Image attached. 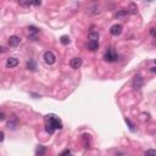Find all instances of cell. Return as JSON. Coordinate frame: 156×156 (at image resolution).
<instances>
[{
	"instance_id": "6da1fadb",
	"label": "cell",
	"mask_w": 156,
	"mask_h": 156,
	"mask_svg": "<svg viewBox=\"0 0 156 156\" xmlns=\"http://www.w3.org/2000/svg\"><path fill=\"white\" fill-rule=\"evenodd\" d=\"M44 121H45V130L49 134H53L55 130L62 129V127H64L62 121L56 115H54V114L46 115L45 118H44Z\"/></svg>"
},
{
	"instance_id": "7a4b0ae2",
	"label": "cell",
	"mask_w": 156,
	"mask_h": 156,
	"mask_svg": "<svg viewBox=\"0 0 156 156\" xmlns=\"http://www.w3.org/2000/svg\"><path fill=\"white\" fill-rule=\"evenodd\" d=\"M104 59H105V61H107V62H115L118 59V55L115 51L114 48H109L107 51H106L105 55H104Z\"/></svg>"
},
{
	"instance_id": "3957f363",
	"label": "cell",
	"mask_w": 156,
	"mask_h": 156,
	"mask_svg": "<svg viewBox=\"0 0 156 156\" xmlns=\"http://www.w3.org/2000/svg\"><path fill=\"white\" fill-rule=\"evenodd\" d=\"M43 59H44L45 64L49 65V66L54 65L55 62H56V56H55V54H54L53 51H50V50H48V51L44 53V55H43Z\"/></svg>"
},
{
	"instance_id": "277c9868",
	"label": "cell",
	"mask_w": 156,
	"mask_h": 156,
	"mask_svg": "<svg viewBox=\"0 0 156 156\" xmlns=\"http://www.w3.org/2000/svg\"><path fill=\"white\" fill-rule=\"evenodd\" d=\"M143 84H144V78H143L140 74H137V76L134 77V79H133V83H132L133 88L135 90H139L143 87Z\"/></svg>"
},
{
	"instance_id": "5b68a950",
	"label": "cell",
	"mask_w": 156,
	"mask_h": 156,
	"mask_svg": "<svg viewBox=\"0 0 156 156\" xmlns=\"http://www.w3.org/2000/svg\"><path fill=\"white\" fill-rule=\"evenodd\" d=\"M122 31H123L122 24H120V23H116V24H114V26H112V27L110 28V33H111L112 35L117 37V35H120V34L122 33Z\"/></svg>"
},
{
	"instance_id": "8992f818",
	"label": "cell",
	"mask_w": 156,
	"mask_h": 156,
	"mask_svg": "<svg viewBox=\"0 0 156 156\" xmlns=\"http://www.w3.org/2000/svg\"><path fill=\"white\" fill-rule=\"evenodd\" d=\"M82 64H83V61H82L80 58H74V59H72L70 61V66L72 68H74V70H78V68L82 66Z\"/></svg>"
},
{
	"instance_id": "52a82bcc",
	"label": "cell",
	"mask_w": 156,
	"mask_h": 156,
	"mask_svg": "<svg viewBox=\"0 0 156 156\" xmlns=\"http://www.w3.org/2000/svg\"><path fill=\"white\" fill-rule=\"evenodd\" d=\"M17 65H18V60L16 58H9V59H6V61H5V66L8 68H14Z\"/></svg>"
},
{
	"instance_id": "ba28073f",
	"label": "cell",
	"mask_w": 156,
	"mask_h": 156,
	"mask_svg": "<svg viewBox=\"0 0 156 156\" xmlns=\"http://www.w3.org/2000/svg\"><path fill=\"white\" fill-rule=\"evenodd\" d=\"M28 32H29V38L32 40H37V34L39 33V29L34 27V26H29L28 27Z\"/></svg>"
},
{
	"instance_id": "9c48e42d",
	"label": "cell",
	"mask_w": 156,
	"mask_h": 156,
	"mask_svg": "<svg viewBox=\"0 0 156 156\" xmlns=\"http://www.w3.org/2000/svg\"><path fill=\"white\" fill-rule=\"evenodd\" d=\"M21 43V39L17 35H11L9 38V45L10 46H17Z\"/></svg>"
},
{
	"instance_id": "30bf717a",
	"label": "cell",
	"mask_w": 156,
	"mask_h": 156,
	"mask_svg": "<svg viewBox=\"0 0 156 156\" xmlns=\"http://www.w3.org/2000/svg\"><path fill=\"white\" fill-rule=\"evenodd\" d=\"M88 38L90 39V42H98L99 38H100V33L98 31H90L88 34Z\"/></svg>"
},
{
	"instance_id": "8fae6325",
	"label": "cell",
	"mask_w": 156,
	"mask_h": 156,
	"mask_svg": "<svg viewBox=\"0 0 156 156\" xmlns=\"http://www.w3.org/2000/svg\"><path fill=\"white\" fill-rule=\"evenodd\" d=\"M26 68L28 71H35L37 70V62L34 60H28L26 62Z\"/></svg>"
},
{
	"instance_id": "7c38bea8",
	"label": "cell",
	"mask_w": 156,
	"mask_h": 156,
	"mask_svg": "<svg viewBox=\"0 0 156 156\" xmlns=\"http://www.w3.org/2000/svg\"><path fill=\"white\" fill-rule=\"evenodd\" d=\"M46 154V148L44 145H38L35 149V155L37 156H44Z\"/></svg>"
},
{
	"instance_id": "4fadbf2b",
	"label": "cell",
	"mask_w": 156,
	"mask_h": 156,
	"mask_svg": "<svg viewBox=\"0 0 156 156\" xmlns=\"http://www.w3.org/2000/svg\"><path fill=\"white\" fill-rule=\"evenodd\" d=\"M17 123H18V120H17V117H15V116H12V118H11V121H9L8 122V128L10 129H15L16 127H17Z\"/></svg>"
},
{
	"instance_id": "5bb4252c",
	"label": "cell",
	"mask_w": 156,
	"mask_h": 156,
	"mask_svg": "<svg viewBox=\"0 0 156 156\" xmlns=\"http://www.w3.org/2000/svg\"><path fill=\"white\" fill-rule=\"evenodd\" d=\"M99 12H100V10H99V6L98 5H93V6H90V8L88 9L87 14H88V15H96V14H99Z\"/></svg>"
},
{
	"instance_id": "9a60e30c",
	"label": "cell",
	"mask_w": 156,
	"mask_h": 156,
	"mask_svg": "<svg viewBox=\"0 0 156 156\" xmlns=\"http://www.w3.org/2000/svg\"><path fill=\"white\" fill-rule=\"evenodd\" d=\"M18 4L22 5V6H32V5L39 6L42 4V1H18Z\"/></svg>"
},
{
	"instance_id": "2e32d148",
	"label": "cell",
	"mask_w": 156,
	"mask_h": 156,
	"mask_svg": "<svg viewBox=\"0 0 156 156\" xmlns=\"http://www.w3.org/2000/svg\"><path fill=\"white\" fill-rule=\"evenodd\" d=\"M88 48L90 49L92 51L98 50V49H99V42H90V40H89V43H88Z\"/></svg>"
},
{
	"instance_id": "e0dca14e",
	"label": "cell",
	"mask_w": 156,
	"mask_h": 156,
	"mask_svg": "<svg viewBox=\"0 0 156 156\" xmlns=\"http://www.w3.org/2000/svg\"><path fill=\"white\" fill-rule=\"evenodd\" d=\"M128 14H129V12H128V10H120V11H117L116 12V17L117 18H122V17H126V16H128Z\"/></svg>"
},
{
	"instance_id": "ac0fdd59",
	"label": "cell",
	"mask_w": 156,
	"mask_h": 156,
	"mask_svg": "<svg viewBox=\"0 0 156 156\" xmlns=\"http://www.w3.org/2000/svg\"><path fill=\"white\" fill-rule=\"evenodd\" d=\"M128 12H130V14H137V12H138V8H137V5L135 4H130L129 9H128Z\"/></svg>"
},
{
	"instance_id": "d6986e66",
	"label": "cell",
	"mask_w": 156,
	"mask_h": 156,
	"mask_svg": "<svg viewBox=\"0 0 156 156\" xmlns=\"http://www.w3.org/2000/svg\"><path fill=\"white\" fill-rule=\"evenodd\" d=\"M60 42H61L64 45H67V44H70V38H68L67 35H62L61 38H60Z\"/></svg>"
},
{
	"instance_id": "ffe728a7",
	"label": "cell",
	"mask_w": 156,
	"mask_h": 156,
	"mask_svg": "<svg viewBox=\"0 0 156 156\" xmlns=\"http://www.w3.org/2000/svg\"><path fill=\"white\" fill-rule=\"evenodd\" d=\"M145 156H156V150L155 149H149L145 151Z\"/></svg>"
},
{
	"instance_id": "44dd1931",
	"label": "cell",
	"mask_w": 156,
	"mask_h": 156,
	"mask_svg": "<svg viewBox=\"0 0 156 156\" xmlns=\"http://www.w3.org/2000/svg\"><path fill=\"white\" fill-rule=\"evenodd\" d=\"M124 121H126V123L128 124V127H129V129H130V130H132V132H133V130H134V124L132 123V121H130V120H129V118H124Z\"/></svg>"
},
{
	"instance_id": "7402d4cb",
	"label": "cell",
	"mask_w": 156,
	"mask_h": 156,
	"mask_svg": "<svg viewBox=\"0 0 156 156\" xmlns=\"http://www.w3.org/2000/svg\"><path fill=\"white\" fill-rule=\"evenodd\" d=\"M59 156H71V150H70V149H65V150L62 151Z\"/></svg>"
},
{
	"instance_id": "603a6c76",
	"label": "cell",
	"mask_w": 156,
	"mask_h": 156,
	"mask_svg": "<svg viewBox=\"0 0 156 156\" xmlns=\"http://www.w3.org/2000/svg\"><path fill=\"white\" fill-rule=\"evenodd\" d=\"M150 34L154 37V38L156 39V28L155 27H153V28H150Z\"/></svg>"
},
{
	"instance_id": "cb8c5ba5",
	"label": "cell",
	"mask_w": 156,
	"mask_h": 156,
	"mask_svg": "<svg viewBox=\"0 0 156 156\" xmlns=\"http://www.w3.org/2000/svg\"><path fill=\"white\" fill-rule=\"evenodd\" d=\"M0 135H1V138H0V141H4V138H5V134H4V132L0 133Z\"/></svg>"
},
{
	"instance_id": "d4e9b609",
	"label": "cell",
	"mask_w": 156,
	"mask_h": 156,
	"mask_svg": "<svg viewBox=\"0 0 156 156\" xmlns=\"http://www.w3.org/2000/svg\"><path fill=\"white\" fill-rule=\"evenodd\" d=\"M32 96H34L35 99H38V98H40V95H38V94H35V93H32V94H31Z\"/></svg>"
},
{
	"instance_id": "484cf974",
	"label": "cell",
	"mask_w": 156,
	"mask_h": 156,
	"mask_svg": "<svg viewBox=\"0 0 156 156\" xmlns=\"http://www.w3.org/2000/svg\"><path fill=\"white\" fill-rule=\"evenodd\" d=\"M0 120H1V121L5 120V114H3V112H1V115H0Z\"/></svg>"
},
{
	"instance_id": "4316f807",
	"label": "cell",
	"mask_w": 156,
	"mask_h": 156,
	"mask_svg": "<svg viewBox=\"0 0 156 156\" xmlns=\"http://www.w3.org/2000/svg\"><path fill=\"white\" fill-rule=\"evenodd\" d=\"M151 72H154V73H156V67H151Z\"/></svg>"
},
{
	"instance_id": "83f0119b",
	"label": "cell",
	"mask_w": 156,
	"mask_h": 156,
	"mask_svg": "<svg viewBox=\"0 0 156 156\" xmlns=\"http://www.w3.org/2000/svg\"><path fill=\"white\" fill-rule=\"evenodd\" d=\"M1 51H3V53L6 51V48H5V46H1Z\"/></svg>"
},
{
	"instance_id": "f1b7e54d",
	"label": "cell",
	"mask_w": 156,
	"mask_h": 156,
	"mask_svg": "<svg viewBox=\"0 0 156 156\" xmlns=\"http://www.w3.org/2000/svg\"><path fill=\"white\" fill-rule=\"evenodd\" d=\"M155 64H156V60H155Z\"/></svg>"
}]
</instances>
